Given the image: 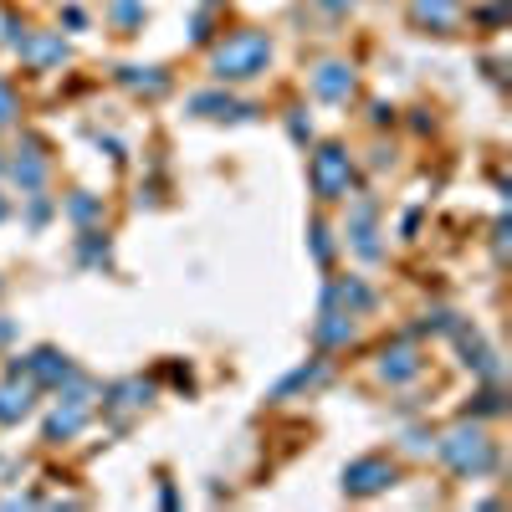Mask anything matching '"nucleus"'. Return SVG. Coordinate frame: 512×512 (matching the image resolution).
Listing matches in <instances>:
<instances>
[{
  "instance_id": "obj_39",
  "label": "nucleus",
  "mask_w": 512,
  "mask_h": 512,
  "mask_svg": "<svg viewBox=\"0 0 512 512\" xmlns=\"http://www.w3.org/2000/svg\"><path fill=\"white\" fill-rule=\"evenodd\" d=\"M446 6H461V0H446Z\"/></svg>"
},
{
  "instance_id": "obj_32",
  "label": "nucleus",
  "mask_w": 512,
  "mask_h": 512,
  "mask_svg": "<svg viewBox=\"0 0 512 512\" xmlns=\"http://www.w3.org/2000/svg\"><path fill=\"white\" fill-rule=\"evenodd\" d=\"M369 164H374V169H390V164H395V149H384V144L369 149Z\"/></svg>"
},
{
  "instance_id": "obj_23",
  "label": "nucleus",
  "mask_w": 512,
  "mask_h": 512,
  "mask_svg": "<svg viewBox=\"0 0 512 512\" xmlns=\"http://www.w3.org/2000/svg\"><path fill=\"white\" fill-rule=\"evenodd\" d=\"M308 246H313V262H318V267H328V262H333V236H328V226H323V221H313V226H308Z\"/></svg>"
},
{
  "instance_id": "obj_30",
  "label": "nucleus",
  "mask_w": 512,
  "mask_h": 512,
  "mask_svg": "<svg viewBox=\"0 0 512 512\" xmlns=\"http://www.w3.org/2000/svg\"><path fill=\"white\" fill-rule=\"evenodd\" d=\"M405 451H431V436H425V431H405Z\"/></svg>"
},
{
  "instance_id": "obj_13",
  "label": "nucleus",
  "mask_w": 512,
  "mask_h": 512,
  "mask_svg": "<svg viewBox=\"0 0 512 512\" xmlns=\"http://www.w3.org/2000/svg\"><path fill=\"white\" fill-rule=\"evenodd\" d=\"M354 313H338V308H323L318 323H313V344L318 349H349L354 344Z\"/></svg>"
},
{
  "instance_id": "obj_18",
  "label": "nucleus",
  "mask_w": 512,
  "mask_h": 512,
  "mask_svg": "<svg viewBox=\"0 0 512 512\" xmlns=\"http://www.w3.org/2000/svg\"><path fill=\"white\" fill-rule=\"evenodd\" d=\"M31 395H36L31 379H6V384H0V425L26 420L31 415Z\"/></svg>"
},
{
  "instance_id": "obj_21",
  "label": "nucleus",
  "mask_w": 512,
  "mask_h": 512,
  "mask_svg": "<svg viewBox=\"0 0 512 512\" xmlns=\"http://www.w3.org/2000/svg\"><path fill=\"white\" fill-rule=\"evenodd\" d=\"M67 221L82 231V226H98L103 221V195H88V190H77L67 195Z\"/></svg>"
},
{
  "instance_id": "obj_16",
  "label": "nucleus",
  "mask_w": 512,
  "mask_h": 512,
  "mask_svg": "<svg viewBox=\"0 0 512 512\" xmlns=\"http://www.w3.org/2000/svg\"><path fill=\"white\" fill-rule=\"evenodd\" d=\"M328 379V364L323 359H313V364H297L292 374H282L272 390H267V400H292V395H303V390H313V384H323Z\"/></svg>"
},
{
  "instance_id": "obj_9",
  "label": "nucleus",
  "mask_w": 512,
  "mask_h": 512,
  "mask_svg": "<svg viewBox=\"0 0 512 512\" xmlns=\"http://www.w3.org/2000/svg\"><path fill=\"white\" fill-rule=\"evenodd\" d=\"M379 303V297H374V287L364 282V277H328L323 282V308H338V313H369Z\"/></svg>"
},
{
  "instance_id": "obj_5",
  "label": "nucleus",
  "mask_w": 512,
  "mask_h": 512,
  "mask_svg": "<svg viewBox=\"0 0 512 512\" xmlns=\"http://www.w3.org/2000/svg\"><path fill=\"white\" fill-rule=\"evenodd\" d=\"M6 175L16 180V190H21V195L41 190V185H47V175H52V159H47V144H41L36 134H26V139H21V149H16V159L6 164Z\"/></svg>"
},
{
  "instance_id": "obj_34",
  "label": "nucleus",
  "mask_w": 512,
  "mask_h": 512,
  "mask_svg": "<svg viewBox=\"0 0 512 512\" xmlns=\"http://www.w3.org/2000/svg\"><path fill=\"white\" fill-rule=\"evenodd\" d=\"M190 36H195V41H210V16H205V11L190 21Z\"/></svg>"
},
{
  "instance_id": "obj_29",
  "label": "nucleus",
  "mask_w": 512,
  "mask_h": 512,
  "mask_svg": "<svg viewBox=\"0 0 512 512\" xmlns=\"http://www.w3.org/2000/svg\"><path fill=\"white\" fill-rule=\"evenodd\" d=\"M369 123H374V128H390V123H395V108H390V103H369Z\"/></svg>"
},
{
  "instance_id": "obj_28",
  "label": "nucleus",
  "mask_w": 512,
  "mask_h": 512,
  "mask_svg": "<svg viewBox=\"0 0 512 512\" xmlns=\"http://www.w3.org/2000/svg\"><path fill=\"white\" fill-rule=\"evenodd\" d=\"M0 36H6V47H21V41H26L21 16H0Z\"/></svg>"
},
{
  "instance_id": "obj_22",
  "label": "nucleus",
  "mask_w": 512,
  "mask_h": 512,
  "mask_svg": "<svg viewBox=\"0 0 512 512\" xmlns=\"http://www.w3.org/2000/svg\"><path fill=\"white\" fill-rule=\"evenodd\" d=\"M466 415H477V420H497V415H507V395L497 390V384H487L482 395H472V405H466Z\"/></svg>"
},
{
  "instance_id": "obj_6",
  "label": "nucleus",
  "mask_w": 512,
  "mask_h": 512,
  "mask_svg": "<svg viewBox=\"0 0 512 512\" xmlns=\"http://www.w3.org/2000/svg\"><path fill=\"white\" fill-rule=\"evenodd\" d=\"M451 338H456V349H461V364L472 369V374H482L487 384H497V379H502V359H497V349L487 344V338H482L472 323H461V318H456Z\"/></svg>"
},
{
  "instance_id": "obj_37",
  "label": "nucleus",
  "mask_w": 512,
  "mask_h": 512,
  "mask_svg": "<svg viewBox=\"0 0 512 512\" xmlns=\"http://www.w3.org/2000/svg\"><path fill=\"white\" fill-rule=\"evenodd\" d=\"M6 216H11V205H6V200H0V221H6Z\"/></svg>"
},
{
  "instance_id": "obj_36",
  "label": "nucleus",
  "mask_w": 512,
  "mask_h": 512,
  "mask_svg": "<svg viewBox=\"0 0 512 512\" xmlns=\"http://www.w3.org/2000/svg\"><path fill=\"white\" fill-rule=\"evenodd\" d=\"M16 333V323H0V344H6V338Z\"/></svg>"
},
{
  "instance_id": "obj_19",
  "label": "nucleus",
  "mask_w": 512,
  "mask_h": 512,
  "mask_svg": "<svg viewBox=\"0 0 512 512\" xmlns=\"http://www.w3.org/2000/svg\"><path fill=\"white\" fill-rule=\"evenodd\" d=\"M118 82L139 98H164L169 93V72L164 67H118Z\"/></svg>"
},
{
  "instance_id": "obj_12",
  "label": "nucleus",
  "mask_w": 512,
  "mask_h": 512,
  "mask_svg": "<svg viewBox=\"0 0 512 512\" xmlns=\"http://www.w3.org/2000/svg\"><path fill=\"white\" fill-rule=\"evenodd\" d=\"M16 52L31 67H62L67 62V41H62V31H26V41Z\"/></svg>"
},
{
  "instance_id": "obj_8",
  "label": "nucleus",
  "mask_w": 512,
  "mask_h": 512,
  "mask_svg": "<svg viewBox=\"0 0 512 512\" xmlns=\"http://www.w3.org/2000/svg\"><path fill=\"white\" fill-rule=\"evenodd\" d=\"M185 113H190V118H216V123H246V118H256V108L241 103V98H231L226 88L190 93V98H185Z\"/></svg>"
},
{
  "instance_id": "obj_25",
  "label": "nucleus",
  "mask_w": 512,
  "mask_h": 512,
  "mask_svg": "<svg viewBox=\"0 0 512 512\" xmlns=\"http://www.w3.org/2000/svg\"><path fill=\"white\" fill-rule=\"evenodd\" d=\"M26 221H31V231L52 221V200L41 195V190H31V195H26Z\"/></svg>"
},
{
  "instance_id": "obj_11",
  "label": "nucleus",
  "mask_w": 512,
  "mask_h": 512,
  "mask_svg": "<svg viewBox=\"0 0 512 512\" xmlns=\"http://www.w3.org/2000/svg\"><path fill=\"white\" fill-rule=\"evenodd\" d=\"M359 93V77L349 62H318L313 67V98L318 103H349Z\"/></svg>"
},
{
  "instance_id": "obj_40",
  "label": "nucleus",
  "mask_w": 512,
  "mask_h": 512,
  "mask_svg": "<svg viewBox=\"0 0 512 512\" xmlns=\"http://www.w3.org/2000/svg\"><path fill=\"white\" fill-rule=\"evenodd\" d=\"M205 6H210V0H205Z\"/></svg>"
},
{
  "instance_id": "obj_38",
  "label": "nucleus",
  "mask_w": 512,
  "mask_h": 512,
  "mask_svg": "<svg viewBox=\"0 0 512 512\" xmlns=\"http://www.w3.org/2000/svg\"><path fill=\"white\" fill-rule=\"evenodd\" d=\"M0 175H6V159H0Z\"/></svg>"
},
{
  "instance_id": "obj_26",
  "label": "nucleus",
  "mask_w": 512,
  "mask_h": 512,
  "mask_svg": "<svg viewBox=\"0 0 512 512\" xmlns=\"http://www.w3.org/2000/svg\"><path fill=\"white\" fill-rule=\"evenodd\" d=\"M287 134H292L297 144H313V123L303 118V108H292V113H287Z\"/></svg>"
},
{
  "instance_id": "obj_3",
  "label": "nucleus",
  "mask_w": 512,
  "mask_h": 512,
  "mask_svg": "<svg viewBox=\"0 0 512 512\" xmlns=\"http://www.w3.org/2000/svg\"><path fill=\"white\" fill-rule=\"evenodd\" d=\"M308 185L318 200H349L354 190V154L344 144H318L308 159Z\"/></svg>"
},
{
  "instance_id": "obj_24",
  "label": "nucleus",
  "mask_w": 512,
  "mask_h": 512,
  "mask_svg": "<svg viewBox=\"0 0 512 512\" xmlns=\"http://www.w3.org/2000/svg\"><path fill=\"white\" fill-rule=\"evenodd\" d=\"M108 16H113L118 26H144V0H113Z\"/></svg>"
},
{
  "instance_id": "obj_33",
  "label": "nucleus",
  "mask_w": 512,
  "mask_h": 512,
  "mask_svg": "<svg viewBox=\"0 0 512 512\" xmlns=\"http://www.w3.org/2000/svg\"><path fill=\"white\" fill-rule=\"evenodd\" d=\"M313 6H318V11H328V16H344V11L354 6V0H313Z\"/></svg>"
},
{
  "instance_id": "obj_27",
  "label": "nucleus",
  "mask_w": 512,
  "mask_h": 512,
  "mask_svg": "<svg viewBox=\"0 0 512 512\" xmlns=\"http://www.w3.org/2000/svg\"><path fill=\"white\" fill-rule=\"evenodd\" d=\"M11 118H16V88H11L6 77H0V128H6Z\"/></svg>"
},
{
  "instance_id": "obj_1",
  "label": "nucleus",
  "mask_w": 512,
  "mask_h": 512,
  "mask_svg": "<svg viewBox=\"0 0 512 512\" xmlns=\"http://www.w3.org/2000/svg\"><path fill=\"white\" fill-rule=\"evenodd\" d=\"M436 456H441V466H451L456 477H492L502 466L497 441L482 431V425H472V420H461L456 431H446L436 441Z\"/></svg>"
},
{
  "instance_id": "obj_20",
  "label": "nucleus",
  "mask_w": 512,
  "mask_h": 512,
  "mask_svg": "<svg viewBox=\"0 0 512 512\" xmlns=\"http://www.w3.org/2000/svg\"><path fill=\"white\" fill-rule=\"evenodd\" d=\"M77 262H82V267H108V262H113V241H108L98 226H82V231H77Z\"/></svg>"
},
{
  "instance_id": "obj_15",
  "label": "nucleus",
  "mask_w": 512,
  "mask_h": 512,
  "mask_svg": "<svg viewBox=\"0 0 512 512\" xmlns=\"http://www.w3.org/2000/svg\"><path fill=\"white\" fill-rule=\"evenodd\" d=\"M410 21L431 36H446V31H456L461 6H446V0H410Z\"/></svg>"
},
{
  "instance_id": "obj_7",
  "label": "nucleus",
  "mask_w": 512,
  "mask_h": 512,
  "mask_svg": "<svg viewBox=\"0 0 512 512\" xmlns=\"http://www.w3.org/2000/svg\"><path fill=\"white\" fill-rule=\"evenodd\" d=\"M349 246L364 256V262H379L384 256V241H379V200L364 195L349 205Z\"/></svg>"
},
{
  "instance_id": "obj_14",
  "label": "nucleus",
  "mask_w": 512,
  "mask_h": 512,
  "mask_svg": "<svg viewBox=\"0 0 512 512\" xmlns=\"http://www.w3.org/2000/svg\"><path fill=\"white\" fill-rule=\"evenodd\" d=\"M420 369H425V359H420L415 344H395V349L379 354V379H384V384H410Z\"/></svg>"
},
{
  "instance_id": "obj_17",
  "label": "nucleus",
  "mask_w": 512,
  "mask_h": 512,
  "mask_svg": "<svg viewBox=\"0 0 512 512\" xmlns=\"http://www.w3.org/2000/svg\"><path fill=\"white\" fill-rule=\"evenodd\" d=\"M154 400V384L149 379H118L103 390V410H139Z\"/></svg>"
},
{
  "instance_id": "obj_31",
  "label": "nucleus",
  "mask_w": 512,
  "mask_h": 512,
  "mask_svg": "<svg viewBox=\"0 0 512 512\" xmlns=\"http://www.w3.org/2000/svg\"><path fill=\"white\" fill-rule=\"evenodd\" d=\"M507 231H512V221L502 216V221H497V231H492V246H497V256H507Z\"/></svg>"
},
{
  "instance_id": "obj_4",
  "label": "nucleus",
  "mask_w": 512,
  "mask_h": 512,
  "mask_svg": "<svg viewBox=\"0 0 512 512\" xmlns=\"http://www.w3.org/2000/svg\"><path fill=\"white\" fill-rule=\"evenodd\" d=\"M400 482V466L390 456H359L344 466V492L349 497H379Z\"/></svg>"
},
{
  "instance_id": "obj_10",
  "label": "nucleus",
  "mask_w": 512,
  "mask_h": 512,
  "mask_svg": "<svg viewBox=\"0 0 512 512\" xmlns=\"http://www.w3.org/2000/svg\"><path fill=\"white\" fill-rule=\"evenodd\" d=\"M26 379L36 390H62L67 379H77V364L62 349H36V354H26Z\"/></svg>"
},
{
  "instance_id": "obj_35",
  "label": "nucleus",
  "mask_w": 512,
  "mask_h": 512,
  "mask_svg": "<svg viewBox=\"0 0 512 512\" xmlns=\"http://www.w3.org/2000/svg\"><path fill=\"white\" fill-rule=\"evenodd\" d=\"M62 21H67L72 31H82V26H88V16H82V6H67V11H62Z\"/></svg>"
},
{
  "instance_id": "obj_2",
  "label": "nucleus",
  "mask_w": 512,
  "mask_h": 512,
  "mask_svg": "<svg viewBox=\"0 0 512 512\" xmlns=\"http://www.w3.org/2000/svg\"><path fill=\"white\" fill-rule=\"evenodd\" d=\"M272 67V36L267 31H236L210 52V72L216 82H251Z\"/></svg>"
}]
</instances>
